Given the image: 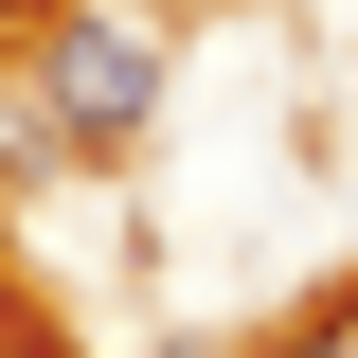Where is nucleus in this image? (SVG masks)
<instances>
[{"instance_id":"nucleus-2","label":"nucleus","mask_w":358,"mask_h":358,"mask_svg":"<svg viewBox=\"0 0 358 358\" xmlns=\"http://www.w3.org/2000/svg\"><path fill=\"white\" fill-rule=\"evenodd\" d=\"M268 358H358V287H341V305H322V322H287V341H268Z\"/></svg>"},{"instance_id":"nucleus-3","label":"nucleus","mask_w":358,"mask_h":358,"mask_svg":"<svg viewBox=\"0 0 358 358\" xmlns=\"http://www.w3.org/2000/svg\"><path fill=\"white\" fill-rule=\"evenodd\" d=\"M0 18H18V0H0Z\"/></svg>"},{"instance_id":"nucleus-1","label":"nucleus","mask_w":358,"mask_h":358,"mask_svg":"<svg viewBox=\"0 0 358 358\" xmlns=\"http://www.w3.org/2000/svg\"><path fill=\"white\" fill-rule=\"evenodd\" d=\"M36 108H54V143H72V162L143 143V108H162V18H143V0H72V18H54V54H36Z\"/></svg>"}]
</instances>
